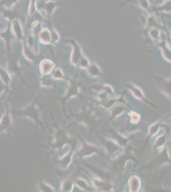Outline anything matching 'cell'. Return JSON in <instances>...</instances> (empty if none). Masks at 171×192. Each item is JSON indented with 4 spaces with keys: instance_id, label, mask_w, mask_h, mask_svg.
<instances>
[{
    "instance_id": "7a4b0ae2",
    "label": "cell",
    "mask_w": 171,
    "mask_h": 192,
    "mask_svg": "<svg viewBox=\"0 0 171 192\" xmlns=\"http://www.w3.org/2000/svg\"><path fill=\"white\" fill-rule=\"evenodd\" d=\"M74 51L72 57V62L74 64L79 63L80 59L82 58L81 53H80V51L79 49V47L75 43L74 44Z\"/></svg>"
},
{
    "instance_id": "cb8c5ba5",
    "label": "cell",
    "mask_w": 171,
    "mask_h": 192,
    "mask_svg": "<svg viewBox=\"0 0 171 192\" xmlns=\"http://www.w3.org/2000/svg\"><path fill=\"white\" fill-rule=\"evenodd\" d=\"M28 44H29L30 46H33V39L32 38V37H31V36L28 37Z\"/></svg>"
},
{
    "instance_id": "484cf974",
    "label": "cell",
    "mask_w": 171,
    "mask_h": 192,
    "mask_svg": "<svg viewBox=\"0 0 171 192\" xmlns=\"http://www.w3.org/2000/svg\"><path fill=\"white\" fill-rule=\"evenodd\" d=\"M170 17H171V16H170Z\"/></svg>"
},
{
    "instance_id": "2e32d148",
    "label": "cell",
    "mask_w": 171,
    "mask_h": 192,
    "mask_svg": "<svg viewBox=\"0 0 171 192\" xmlns=\"http://www.w3.org/2000/svg\"><path fill=\"white\" fill-rule=\"evenodd\" d=\"M53 77L56 79H63L64 76L62 71L60 69H56L53 73Z\"/></svg>"
},
{
    "instance_id": "9a60e30c",
    "label": "cell",
    "mask_w": 171,
    "mask_h": 192,
    "mask_svg": "<svg viewBox=\"0 0 171 192\" xmlns=\"http://www.w3.org/2000/svg\"><path fill=\"white\" fill-rule=\"evenodd\" d=\"M77 186H79L80 188L83 189V190H88V186L86 183V182L83 179H78L77 181Z\"/></svg>"
},
{
    "instance_id": "d4e9b609",
    "label": "cell",
    "mask_w": 171,
    "mask_h": 192,
    "mask_svg": "<svg viewBox=\"0 0 171 192\" xmlns=\"http://www.w3.org/2000/svg\"><path fill=\"white\" fill-rule=\"evenodd\" d=\"M16 1H17V0H6L5 2H6L7 4H12L13 3H14Z\"/></svg>"
},
{
    "instance_id": "e0dca14e",
    "label": "cell",
    "mask_w": 171,
    "mask_h": 192,
    "mask_svg": "<svg viewBox=\"0 0 171 192\" xmlns=\"http://www.w3.org/2000/svg\"><path fill=\"white\" fill-rule=\"evenodd\" d=\"M80 66L81 67H84V68H86L88 67V65H89V61L85 57H82L81 59H80Z\"/></svg>"
},
{
    "instance_id": "5b68a950",
    "label": "cell",
    "mask_w": 171,
    "mask_h": 192,
    "mask_svg": "<svg viewBox=\"0 0 171 192\" xmlns=\"http://www.w3.org/2000/svg\"><path fill=\"white\" fill-rule=\"evenodd\" d=\"M74 187L73 182L70 180H65L61 185V191H72Z\"/></svg>"
},
{
    "instance_id": "ac0fdd59",
    "label": "cell",
    "mask_w": 171,
    "mask_h": 192,
    "mask_svg": "<svg viewBox=\"0 0 171 192\" xmlns=\"http://www.w3.org/2000/svg\"><path fill=\"white\" fill-rule=\"evenodd\" d=\"M139 3L140 4V5L146 10H148V8H149V5H148V1H146V0H139Z\"/></svg>"
},
{
    "instance_id": "8fae6325",
    "label": "cell",
    "mask_w": 171,
    "mask_h": 192,
    "mask_svg": "<svg viewBox=\"0 0 171 192\" xmlns=\"http://www.w3.org/2000/svg\"><path fill=\"white\" fill-rule=\"evenodd\" d=\"M9 124H10V118L8 115H5L1 120V125L3 128H6L8 127Z\"/></svg>"
},
{
    "instance_id": "5bb4252c",
    "label": "cell",
    "mask_w": 171,
    "mask_h": 192,
    "mask_svg": "<svg viewBox=\"0 0 171 192\" xmlns=\"http://www.w3.org/2000/svg\"><path fill=\"white\" fill-rule=\"evenodd\" d=\"M161 46L162 47L163 49L164 50V54L165 55V57L171 61V52H170V51L165 45L164 42H163V43L161 44Z\"/></svg>"
},
{
    "instance_id": "ba28073f",
    "label": "cell",
    "mask_w": 171,
    "mask_h": 192,
    "mask_svg": "<svg viewBox=\"0 0 171 192\" xmlns=\"http://www.w3.org/2000/svg\"><path fill=\"white\" fill-rule=\"evenodd\" d=\"M1 79L6 85H8L11 81V78L8 74L5 71H1Z\"/></svg>"
},
{
    "instance_id": "8992f818",
    "label": "cell",
    "mask_w": 171,
    "mask_h": 192,
    "mask_svg": "<svg viewBox=\"0 0 171 192\" xmlns=\"http://www.w3.org/2000/svg\"><path fill=\"white\" fill-rule=\"evenodd\" d=\"M13 30L15 31L16 35L17 36L18 39H21L22 37V28L21 27V25L18 21H14L13 24Z\"/></svg>"
},
{
    "instance_id": "52a82bcc",
    "label": "cell",
    "mask_w": 171,
    "mask_h": 192,
    "mask_svg": "<svg viewBox=\"0 0 171 192\" xmlns=\"http://www.w3.org/2000/svg\"><path fill=\"white\" fill-rule=\"evenodd\" d=\"M40 38L42 41L44 43H48L51 41V34L48 30H45L41 32L40 35Z\"/></svg>"
},
{
    "instance_id": "603a6c76",
    "label": "cell",
    "mask_w": 171,
    "mask_h": 192,
    "mask_svg": "<svg viewBox=\"0 0 171 192\" xmlns=\"http://www.w3.org/2000/svg\"><path fill=\"white\" fill-rule=\"evenodd\" d=\"M155 20L154 19L153 17H150L148 19V25L150 26H153L155 25Z\"/></svg>"
},
{
    "instance_id": "7c38bea8",
    "label": "cell",
    "mask_w": 171,
    "mask_h": 192,
    "mask_svg": "<svg viewBox=\"0 0 171 192\" xmlns=\"http://www.w3.org/2000/svg\"><path fill=\"white\" fill-rule=\"evenodd\" d=\"M130 89H131V90L132 92H133V93H134V95L137 97V98H142V97H143V95H142V92L139 90V88H137L135 87H130Z\"/></svg>"
},
{
    "instance_id": "9c48e42d",
    "label": "cell",
    "mask_w": 171,
    "mask_h": 192,
    "mask_svg": "<svg viewBox=\"0 0 171 192\" xmlns=\"http://www.w3.org/2000/svg\"><path fill=\"white\" fill-rule=\"evenodd\" d=\"M93 184L97 188H105L107 185L103 181L98 179H93Z\"/></svg>"
},
{
    "instance_id": "4fadbf2b",
    "label": "cell",
    "mask_w": 171,
    "mask_h": 192,
    "mask_svg": "<svg viewBox=\"0 0 171 192\" xmlns=\"http://www.w3.org/2000/svg\"><path fill=\"white\" fill-rule=\"evenodd\" d=\"M39 189L42 191H53V189L51 188V187L47 185L44 183V182H42L39 185Z\"/></svg>"
},
{
    "instance_id": "ffe728a7",
    "label": "cell",
    "mask_w": 171,
    "mask_h": 192,
    "mask_svg": "<svg viewBox=\"0 0 171 192\" xmlns=\"http://www.w3.org/2000/svg\"><path fill=\"white\" fill-rule=\"evenodd\" d=\"M51 84V80L49 79H43L42 81V85L44 86H49Z\"/></svg>"
},
{
    "instance_id": "3957f363",
    "label": "cell",
    "mask_w": 171,
    "mask_h": 192,
    "mask_svg": "<svg viewBox=\"0 0 171 192\" xmlns=\"http://www.w3.org/2000/svg\"><path fill=\"white\" fill-rule=\"evenodd\" d=\"M130 191H137L140 188V180L137 177H132L129 182Z\"/></svg>"
},
{
    "instance_id": "7402d4cb",
    "label": "cell",
    "mask_w": 171,
    "mask_h": 192,
    "mask_svg": "<svg viewBox=\"0 0 171 192\" xmlns=\"http://www.w3.org/2000/svg\"><path fill=\"white\" fill-rule=\"evenodd\" d=\"M159 34V32L158 31V30H151V31L150 32V35L152 37H153V38H156V37H158Z\"/></svg>"
},
{
    "instance_id": "d6986e66",
    "label": "cell",
    "mask_w": 171,
    "mask_h": 192,
    "mask_svg": "<svg viewBox=\"0 0 171 192\" xmlns=\"http://www.w3.org/2000/svg\"><path fill=\"white\" fill-rule=\"evenodd\" d=\"M103 89H104V90H105L107 93H109V94H112V93H113V89L111 86L105 85L103 87Z\"/></svg>"
},
{
    "instance_id": "277c9868",
    "label": "cell",
    "mask_w": 171,
    "mask_h": 192,
    "mask_svg": "<svg viewBox=\"0 0 171 192\" xmlns=\"http://www.w3.org/2000/svg\"><path fill=\"white\" fill-rule=\"evenodd\" d=\"M89 74L93 77H98L101 73L99 67L95 64H93L88 69Z\"/></svg>"
},
{
    "instance_id": "30bf717a",
    "label": "cell",
    "mask_w": 171,
    "mask_h": 192,
    "mask_svg": "<svg viewBox=\"0 0 171 192\" xmlns=\"http://www.w3.org/2000/svg\"><path fill=\"white\" fill-rule=\"evenodd\" d=\"M156 10H159V11L160 10H165V11L171 10V0L165 3L164 5L158 8L157 9H156Z\"/></svg>"
},
{
    "instance_id": "6da1fadb",
    "label": "cell",
    "mask_w": 171,
    "mask_h": 192,
    "mask_svg": "<svg viewBox=\"0 0 171 192\" xmlns=\"http://www.w3.org/2000/svg\"><path fill=\"white\" fill-rule=\"evenodd\" d=\"M54 67V65L53 62L49 60H44L40 64V69L42 73L44 74H48L52 71H53Z\"/></svg>"
},
{
    "instance_id": "44dd1931",
    "label": "cell",
    "mask_w": 171,
    "mask_h": 192,
    "mask_svg": "<svg viewBox=\"0 0 171 192\" xmlns=\"http://www.w3.org/2000/svg\"><path fill=\"white\" fill-rule=\"evenodd\" d=\"M54 4L53 3H49L46 6L47 10L49 12L53 11V10L54 9Z\"/></svg>"
}]
</instances>
